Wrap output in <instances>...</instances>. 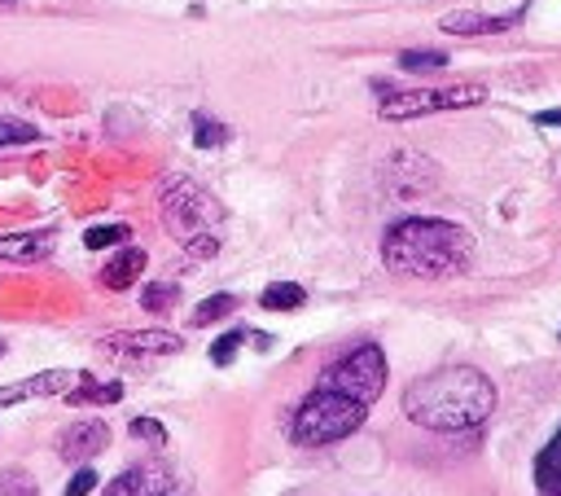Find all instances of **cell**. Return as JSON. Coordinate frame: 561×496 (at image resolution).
<instances>
[{
  "instance_id": "6da1fadb",
  "label": "cell",
  "mask_w": 561,
  "mask_h": 496,
  "mask_svg": "<svg viewBox=\"0 0 561 496\" xmlns=\"http://www.w3.org/2000/svg\"><path fill=\"white\" fill-rule=\"evenodd\" d=\"M491 409H496V387L474 365H447L439 374L417 378L404 391L408 422H417L426 430H439V435L474 430V426H482L491 417Z\"/></svg>"
},
{
  "instance_id": "7a4b0ae2",
  "label": "cell",
  "mask_w": 561,
  "mask_h": 496,
  "mask_svg": "<svg viewBox=\"0 0 561 496\" xmlns=\"http://www.w3.org/2000/svg\"><path fill=\"white\" fill-rule=\"evenodd\" d=\"M382 260L399 277L417 282H443L469 269L474 260V237L452 224V220H430V215H408L386 228L382 237Z\"/></svg>"
},
{
  "instance_id": "3957f363",
  "label": "cell",
  "mask_w": 561,
  "mask_h": 496,
  "mask_svg": "<svg viewBox=\"0 0 561 496\" xmlns=\"http://www.w3.org/2000/svg\"><path fill=\"white\" fill-rule=\"evenodd\" d=\"M163 220L167 228L180 237V246L193 260H211L219 251V224H224V206L189 176L167 180L163 189Z\"/></svg>"
},
{
  "instance_id": "277c9868",
  "label": "cell",
  "mask_w": 561,
  "mask_h": 496,
  "mask_svg": "<svg viewBox=\"0 0 561 496\" xmlns=\"http://www.w3.org/2000/svg\"><path fill=\"white\" fill-rule=\"evenodd\" d=\"M365 413H369V409H365L360 400L317 387V391L299 404L290 435H295V444H303V448H325V444H338V439L356 435V430L365 426Z\"/></svg>"
},
{
  "instance_id": "5b68a950",
  "label": "cell",
  "mask_w": 561,
  "mask_h": 496,
  "mask_svg": "<svg viewBox=\"0 0 561 496\" xmlns=\"http://www.w3.org/2000/svg\"><path fill=\"white\" fill-rule=\"evenodd\" d=\"M317 387L338 391V395H351V400H360V404L369 409V404L386 391V352H382L378 343H360L356 352L338 356V361L321 374Z\"/></svg>"
},
{
  "instance_id": "8992f818",
  "label": "cell",
  "mask_w": 561,
  "mask_h": 496,
  "mask_svg": "<svg viewBox=\"0 0 561 496\" xmlns=\"http://www.w3.org/2000/svg\"><path fill=\"white\" fill-rule=\"evenodd\" d=\"M487 88L482 84H452V88H413V93H391L382 102V119H421L439 110H465L482 106Z\"/></svg>"
},
{
  "instance_id": "52a82bcc",
  "label": "cell",
  "mask_w": 561,
  "mask_h": 496,
  "mask_svg": "<svg viewBox=\"0 0 561 496\" xmlns=\"http://www.w3.org/2000/svg\"><path fill=\"white\" fill-rule=\"evenodd\" d=\"M106 496H184L176 470H167L163 461H141L132 470H123L119 479L106 483Z\"/></svg>"
},
{
  "instance_id": "ba28073f",
  "label": "cell",
  "mask_w": 561,
  "mask_h": 496,
  "mask_svg": "<svg viewBox=\"0 0 561 496\" xmlns=\"http://www.w3.org/2000/svg\"><path fill=\"white\" fill-rule=\"evenodd\" d=\"M102 347L115 356H176L184 343L180 334H167V330H141V334H110L102 339Z\"/></svg>"
},
{
  "instance_id": "9c48e42d",
  "label": "cell",
  "mask_w": 561,
  "mask_h": 496,
  "mask_svg": "<svg viewBox=\"0 0 561 496\" xmlns=\"http://www.w3.org/2000/svg\"><path fill=\"white\" fill-rule=\"evenodd\" d=\"M106 444H110V426L106 422H71L58 435V452L67 461H93L97 452H106Z\"/></svg>"
},
{
  "instance_id": "30bf717a",
  "label": "cell",
  "mask_w": 561,
  "mask_h": 496,
  "mask_svg": "<svg viewBox=\"0 0 561 496\" xmlns=\"http://www.w3.org/2000/svg\"><path fill=\"white\" fill-rule=\"evenodd\" d=\"M80 378H84V374H71V369L36 374V378H27V382H19V387L0 391V409H10V404H19V400H32V395H67V391L80 387Z\"/></svg>"
},
{
  "instance_id": "8fae6325",
  "label": "cell",
  "mask_w": 561,
  "mask_h": 496,
  "mask_svg": "<svg viewBox=\"0 0 561 496\" xmlns=\"http://www.w3.org/2000/svg\"><path fill=\"white\" fill-rule=\"evenodd\" d=\"M522 14H474V10H456V14H443V32L447 36H496V32H509Z\"/></svg>"
},
{
  "instance_id": "7c38bea8",
  "label": "cell",
  "mask_w": 561,
  "mask_h": 496,
  "mask_svg": "<svg viewBox=\"0 0 561 496\" xmlns=\"http://www.w3.org/2000/svg\"><path fill=\"white\" fill-rule=\"evenodd\" d=\"M53 256V233H14V237H0V260L10 264H36Z\"/></svg>"
},
{
  "instance_id": "4fadbf2b",
  "label": "cell",
  "mask_w": 561,
  "mask_h": 496,
  "mask_svg": "<svg viewBox=\"0 0 561 496\" xmlns=\"http://www.w3.org/2000/svg\"><path fill=\"white\" fill-rule=\"evenodd\" d=\"M145 273V251L141 246H123V251L106 264V273H102V282L110 286V291H128L136 277Z\"/></svg>"
},
{
  "instance_id": "5bb4252c",
  "label": "cell",
  "mask_w": 561,
  "mask_h": 496,
  "mask_svg": "<svg viewBox=\"0 0 561 496\" xmlns=\"http://www.w3.org/2000/svg\"><path fill=\"white\" fill-rule=\"evenodd\" d=\"M535 483L539 492H557L561 487V430L548 439V448L535 457Z\"/></svg>"
},
{
  "instance_id": "9a60e30c",
  "label": "cell",
  "mask_w": 561,
  "mask_h": 496,
  "mask_svg": "<svg viewBox=\"0 0 561 496\" xmlns=\"http://www.w3.org/2000/svg\"><path fill=\"white\" fill-rule=\"evenodd\" d=\"M259 304H263L267 312H295V308L308 304V291L295 286V282H276V286H267V291L259 295Z\"/></svg>"
},
{
  "instance_id": "2e32d148",
  "label": "cell",
  "mask_w": 561,
  "mask_h": 496,
  "mask_svg": "<svg viewBox=\"0 0 561 496\" xmlns=\"http://www.w3.org/2000/svg\"><path fill=\"white\" fill-rule=\"evenodd\" d=\"M128 237H132L128 224H97V228L84 233V246H88V251H106V246H123Z\"/></svg>"
},
{
  "instance_id": "e0dca14e",
  "label": "cell",
  "mask_w": 561,
  "mask_h": 496,
  "mask_svg": "<svg viewBox=\"0 0 561 496\" xmlns=\"http://www.w3.org/2000/svg\"><path fill=\"white\" fill-rule=\"evenodd\" d=\"M0 496H40V487L23 465H10L0 470Z\"/></svg>"
},
{
  "instance_id": "ac0fdd59",
  "label": "cell",
  "mask_w": 561,
  "mask_h": 496,
  "mask_svg": "<svg viewBox=\"0 0 561 496\" xmlns=\"http://www.w3.org/2000/svg\"><path fill=\"white\" fill-rule=\"evenodd\" d=\"M176 299H180L176 282H154L141 291V308H150V312H167V308H176Z\"/></svg>"
},
{
  "instance_id": "d6986e66",
  "label": "cell",
  "mask_w": 561,
  "mask_h": 496,
  "mask_svg": "<svg viewBox=\"0 0 561 496\" xmlns=\"http://www.w3.org/2000/svg\"><path fill=\"white\" fill-rule=\"evenodd\" d=\"M80 387H84V391H67L75 404H93V400H97V404H115V400L123 395V387H115V382H110V387H97L88 374L80 378Z\"/></svg>"
},
{
  "instance_id": "ffe728a7",
  "label": "cell",
  "mask_w": 561,
  "mask_h": 496,
  "mask_svg": "<svg viewBox=\"0 0 561 496\" xmlns=\"http://www.w3.org/2000/svg\"><path fill=\"white\" fill-rule=\"evenodd\" d=\"M399 67L404 71H443L447 54H439V49H408V54H399Z\"/></svg>"
},
{
  "instance_id": "44dd1931",
  "label": "cell",
  "mask_w": 561,
  "mask_h": 496,
  "mask_svg": "<svg viewBox=\"0 0 561 496\" xmlns=\"http://www.w3.org/2000/svg\"><path fill=\"white\" fill-rule=\"evenodd\" d=\"M232 308H237V299H232V295H211V299H202V304H198V312H193V326H211V321H224Z\"/></svg>"
},
{
  "instance_id": "7402d4cb",
  "label": "cell",
  "mask_w": 561,
  "mask_h": 496,
  "mask_svg": "<svg viewBox=\"0 0 561 496\" xmlns=\"http://www.w3.org/2000/svg\"><path fill=\"white\" fill-rule=\"evenodd\" d=\"M193 141H198L202 150L224 145V141H228V128H224V123H215V119H206V115H193Z\"/></svg>"
},
{
  "instance_id": "603a6c76",
  "label": "cell",
  "mask_w": 561,
  "mask_h": 496,
  "mask_svg": "<svg viewBox=\"0 0 561 496\" xmlns=\"http://www.w3.org/2000/svg\"><path fill=\"white\" fill-rule=\"evenodd\" d=\"M27 141H40V132L23 119H0V145H27Z\"/></svg>"
},
{
  "instance_id": "cb8c5ba5",
  "label": "cell",
  "mask_w": 561,
  "mask_h": 496,
  "mask_svg": "<svg viewBox=\"0 0 561 496\" xmlns=\"http://www.w3.org/2000/svg\"><path fill=\"white\" fill-rule=\"evenodd\" d=\"M246 343V330H228V334H219L215 343H211V361L215 365H232V356H237V347Z\"/></svg>"
},
{
  "instance_id": "d4e9b609",
  "label": "cell",
  "mask_w": 561,
  "mask_h": 496,
  "mask_svg": "<svg viewBox=\"0 0 561 496\" xmlns=\"http://www.w3.org/2000/svg\"><path fill=\"white\" fill-rule=\"evenodd\" d=\"M132 439H145L150 448H167V430H163V422H154V417H132Z\"/></svg>"
},
{
  "instance_id": "484cf974",
  "label": "cell",
  "mask_w": 561,
  "mask_h": 496,
  "mask_svg": "<svg viewBox=\"0 0 561 496\" xmlns=\"http://www.w3.org/2000/svg\"><path fill=\"white\" fill-rule=\"evenodd\" d=\"M97 483H102V479H97V474L84 465V470H80V474L67 483V496H93V487H97Z\"/></svg>"
},
{
  "instance_id": "4316f807",
  "label": "cell",
  "mask_w": 561,
  "mask_h": 496,
  "mask_svg": "<svg viewBox=\"0 0 561 496\" xmlns=\"http://www.w3.org/2000/svg\"><path fill=\"white\" fill-rule=\"evenodd\" d=\"M535 123H544V128H561V110H544V115H535Z\"/></svg>"
},
{
  "instance_id": "83f0119b",
  "label": "cell",
  "mask_w": 561,
  "mask_h": 496,
  "mask_svg": "<svg viewBox=\"0 0 561 496\" xmlns=\"http://www.w3.org/2000/svg\"><path fill=\"white\" fill-rule=\"evenodd\" d=\"M0 5H14V0H0Z\"/></svg>"
},
{
  "instance_id": "f1b7e54d",
  "label": "cell",
  "mask_w": 561,
  "mask_h": 496,
  "mask_svg": "<svg viewBox=\"0 0 561 496\" xmlns=\"http://www.w3.org/2000/svg\"><path fill=\"white\" fill-rule=\"evenodd\" d=\"M0 356H5V343H0Z\"/></svg>"
}]
</instances>
